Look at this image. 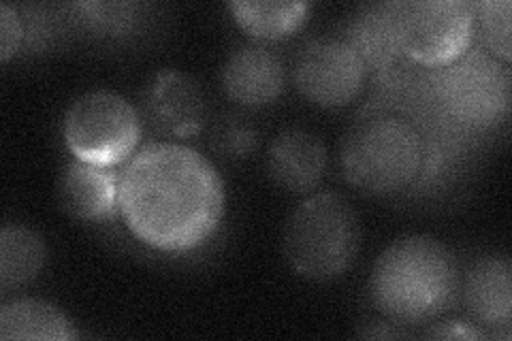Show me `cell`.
Instances as JSON below:
<instances>
[{
    "label": "cell",
    "instance_id": "obj_18",
    "mask_svg": "<svg viewBox=\"0 0 512 341\" xmlns=\"http://www.w3.org/2000/svg\"><path fill=\"white\" fill-rule=\"evenodd\" d=\"M510 3L508 0H487V3L474 5L478 28L493 58H500L504 64L512 58L510 41Z\"/></svg>",
    "mask_w": 512,
    "mask_h": 341
},
{
    "label": "cell",
    "instance_id": "obj_8",
    "mask_svg": "<svg viewBox=\"0 0 512 341\" xmlns=\"http://www.w3.org/2000/svg\"><path fill=\"white\" fill-rule=\"evenodd\" d=\"M367 64L346 39H316L295 62V86L318 107H346L361 94Z\"/></svg>",
    "mask_w": 512,
    "mask_h": 341
},
{
    "label": "cell",
    "instance_id": "obj_15",
    "mask_svg": "<svg viewBox=\"0 0 512 341\" xmlns=\"http://www.w3.org/2000/svg\"><path fill=\"white\" fill-rule=\"evenodd\" d=\"M79 333L69 316L41 299H15L0 310L3 341H73Z\"/></svg>",
    "mask_w": 512,
    "mask_h": 341
},
{
    "label": "cell",
    "instance_id": "obj_12",
    "mask_svg": "<svg viewBox=\"0 0 512 341\" xmlns=\"http://www.w3.org/2000/svg\"><path fill=\"white\" fill-rule=\"evenodd\" d=\"M267 171L288 192H310L323 182L327 148L318 135L303 128L282 131L269 145Z\"/></svg>",
    "mask_w": 512,
    "mask_h": 341
},
{
    "label": "cell",
    "instance_id": "obj_11",
    "mask_svg": "<svg viewBox=\"0 0 512 341\" xmlns=\"http://www.w3.org/2000/svg\"><path fill=\"white\" fill-rule=\"evenodd\" d=\"M120 175L107 167L71 160L58 180V203L67 216L82 222H103L116 216Z\"/></svg>",
    "mask_w": 512,
    "mask_h": 341
},
{
    "label": "cell",
    "instance_id": "obj_17",
    "mask_svg": "<svg viewBox=\"0 0 512 341\" xmlns=\"http://www.w3.org/2000/svg\"><path fill=\"white\" fill-rule=\"evenodd\" d=\"M310 9V3H229L233 20L256 41L291 37L308 20Z\"/></svg>",
    "mask_w": 512,
    "mask_h": 341
},
{
    "label": "cell",
    "instance_id": "obj_3",
    "mask_svg": "<svg viewBox=\"0 0 512 341\" xmlns=\"http://www.w3.org/2000/svg\"><path fill=\"white\" fill-rule=\"evenodd\" d=\"M361 250V222L338 192H316L286 222L284 258L297 275L329 282L344 275Z\"/></svg>",
    "mask_w": 512,
    "mask_h": 341
},
{
    "label": "cell",
    "instance_id": "obj_13",
    "mask_svg": "<svg viewBox=\"0 0 512 341\" xmlns=\"http://www.w3.org/2000/svg\"><path fill=\"white\" fill-rule=\"evenodd\" d=\"M404 3L363 7L348 26V43L363 58L367 69L387 71L404 58Z\"/></svg>",
    "mask_w": 512,
    "mask_h": 341
},
{
    "label": "cell",
    "instance_id": "obj_14",
    "mask_svg": "<svg viewBox=\"0 0 512 341\" xmlns=\"http://www.w3.org/2000/svg\"><path fill=\"white\" fill-rule=\"evenodd\" d=\"M463 303L474 322L508 329L512 318V267L506 256H487L470 269Z\"/></svg>",
    "mask_w": 512,
    "mask_h": 341
},
{
    "label": "cell",
    "instance_id": "obj_16",
    "mask_svg": "<svg viewBox=\"0 0 512 341\" xmlns=\"http://www.w3.org/2000/svg\"><path fill=\"white\" fill-rule=\"evenodd\" d=\"M45 265L43 237L22 224H7L0 231V286L5 290L39 278Z\"/></svg>",
    "mask_w": 512,
    "mask_h": 341
},
{
    "label": "cell",
    "instance_id": "obj_19",
    "mask_svg": "<svg viewBox=\"0 0 512 341\" xmlns=\"http://www.w3.org/2000/svg\"><path fill=\"white\" fill-rule=\"evenodd\" d=\"M256 145H259V135L244 118H220L212 128V148L229 158H246Z\"/></svg>",
    "mask_w": 512,
    "mask_h": 341
},
{
    "label": "cell",
    "instance_id": "obj_6",
    "mask_svg": "<svg viewBox=\"0 0 512 341\" xmlns=\"http://www.w3.org/2000/svg\"><path fill=\"white\" fill-rule=\"evenodd\" d=\"M434 94L448 118L468 128H491L510 109L508 64L487 52H468L453 64L438 69Z\"/></svg>",
    "mask_w": 512,
    "mask_h": 341
},
{
    "label": "cell",
    "instance_id": "obj_9",
    "mask_svg": "<svg viewBox=\"0 0 512 341\" xmlns=\"http://www.w3.org/2000/svg\"><path fill=\"white\" fill-rule=\"evenodd\" d=\"M143 107L150 122L169 137H195L205 122V96L190 75L163 69L158 71L143 94Z\"/></svg>",
    "mask_w": 512,
    "mask_h": 341
},
{
    "label": "cell",
    "instance_id": "obj_20",
    "mask_svg": "<svg viewBox=\"0 0 512 341\" xmlns=\"http://www.w3.org/2000/svg\"><path fill=\"white\" fill-rule=\"evenodd\" d=\"M24 41V24L11 5H0V60L7 64Z\"/></svg>",
    "mask_w": 512,
    "mask_h": 341
},
{
    "label": "cell",
    "instance_id": "obj_1",
    "mask_svg": "<svg viewBox=\"0 0 512 341\" xmlns=\"http://www.w3.org/2000/svg\"><path fill=\"white\" fill-rule=\"evenodd\" d=\"M118 209L131 235L158 252H190L210 239L227 209L214 162L175 141L135 152L120 173Z\"/></svg>",
    "mask_w": 512,
    "mask_h": 341
},
{
    "label": "cell",
    "instance_id": "obj_4",
    "mask_svg": "<svg viewBox=\"0 0 512 341\" xmlns=\"http://www.w3.org/2000/svg\"><path fill=\"white\" fill-rule=\"evenodd\" d=\"M425 145L416 126L391 113L361 118L342 143L346 182L361 192L389 197L406 190L423 169Z\"/></svg>",
    "mask_w": 512,
    "mask_h": 341
},
{
    "label": "cell",
    "instance_id": "obj_10",
    "mask_svg": "<svg viewBox=\"0 0 512 341\" xmlns=\"http://www.w3.org/2000/svg\"><path fill=\"white\" fill-rule=\"evenodd\" d=\"M286 71L280 56L263 45H244L235 50L222 69V88L242 107H267L284 90Z\"/></svg>",
    "mask_w": 512,
    "mask_h": 341
},
{
    "label": "cell",
    "instance_id": "obj_2",
    "mask_svg": "<svg viewBox=\"0 0 512 341\" xmlns=\"http://www.w3.org/2000/svg\"><path fill=\"white\" fill-rule=\"evenodd\" d=\"M459 267L453 252L429 235H406L387 246L372 269L376 310L399 324H421L453 305Z\"/></svg>",
    "mask_w": 512,
    "mask_h": 341
},
{
    "label": "cell",
    "instance_id": "obj_5",
    "mask_svg": "<svg viewBox=\"0 0 512 341\" xmlns=\"http://www.w3.org/2000/svg\"><path fill=\"white\" fill-rule=\"evenodd\" d=\"M64 143L77 158L96 167H118L131 160L143 137L137 107L109 90L79 96L64 116Z\"/></svg>",
    "mask_w": 512,
    "mask_h": 341
},
{
    "label": "cell",
    "instance_id": "obj_7",
    "mask_svg": "<svg viewBox=\"0 0 512 341\" xmlns=\"http://www.w3.org/2000/svg\"><path fill=\"white\" fill-rule=\"evenodd\" d=\"M474 30V5L466 0L404 3V56L425 69H444L468 54Z\"/></svg>",
    "mask_w": 512,
    "mask_h": 341
},
{
    "label": "cell",
    "instance_id": "obj_21",
    "mask_svg": "<svg viewBox=\"0 0 512 341\" xmlns=\"http://www.w3.org/2000/svg\"><path fill=\"white\" fill-rule=\"evenodd\" d=\"M425 337H436V339H480L485 337L478 329H472L470 324L463 322H442L436 324L434 329H429Z\"/></svg>",
    "mask_w": 512,
    "mask_h": 341
}]
</instances>
